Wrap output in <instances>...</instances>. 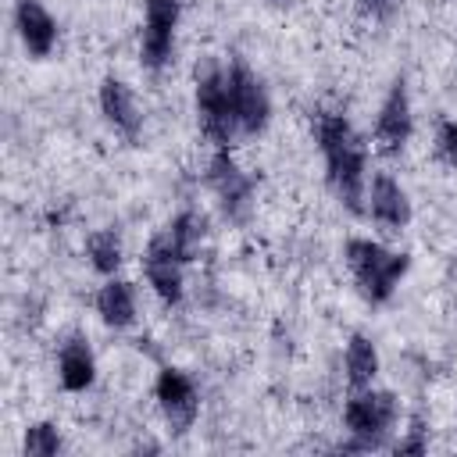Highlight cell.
Segmentation results:
<instances>
[{
    "instance_id": "cell-1",
    "label": "cell",
    "mask_w": 457,
    "mask_h": 457,
    "mask_svg": "<svg viewBox=\"0 0 457 457\" xmlns=\"http://www.w3.org/2000/svg\"><path fill=\"white\" fill-rule=\"evenodd\" d=\"M311 129L325 161V179L336 200L350 214H364V193H368V146L350 125L343 111L332 107H314L311 111Z\"/></svg>"
},
{
    "instance_id": "cell-2",
    "label": "cell",
    "mask_w": 457,
    "mask_h": 457,
    "mask_svg": "<svg viewBox=\"0 0 457 457\" xmlns=\"http://www.w3.org/2000/svg\"><path fill=\"white\" fill-rule=\"evenodd\" d=\"M343 261H346V268H350L361 296L368 303H375V307L393 300L400 278L411 268V257L407 253L389 250V246H382V243H375L368 236H350L343 243Z\"/></svg>"
},
{
    "instance_id": "cell-3",
    "label": "cell",
    "mask_w": 457,
    "mask_h": 457,
    "mask_svg": "<svg viewBox=\"0 0 457 457\" xmlns=\"http://www.w3.org/2000/svg\"><path fill=\"white\" fill-rule=\"evenodd\" d=\"M400 421V400L389 389H353L350 400L343 403V428H346V443L339 450H378L389 443L393 428Z\"/></svg>"
},
{
    "instance_id": "cell-4",
    "label": "cell",
    "mask_w": 457,
    "mask_h": 457,
    "mask_svg": "<svg viewBox=\"0 0 457 457\" xmlns=\"http://www.w3.org/2000/svg\"><path fill=\"white\" fill-rule=\"evenodd\" d=\"M196 121L200 132L214 143V146H228L239 136L236 125V111L228 100V82H225V64L221 61H204L196 64Z\"/></svg>"
},
{
    "instance_id": "cell-5",
    "label": "cell",
    "mask_w": 457,
    "mask_h": 457,
    "mask_svg": "<svg viewBox=\"0 0 457 457\" xmlns=\"http://www.w3.org/2000/svg\"><path fill=\"white\" fill-rule=\"evenodd\" d=\"M225 82H228V100H232L239 132L243 136H261L271 121V96H268L261 75L243 57H228Z\"/></svg>"
},
{
    "instance_id": "cell-6",
    "label": "cell",
    "mask_w": 457,
    "mask_h": 457,
    "mask_svg": "<svg viewBox=\"0 0 457 457\" xmlns=\"http://www.w3.org/2000/svg\"><path fill=\"white\" fill-rule=\"evenodd\" d=\"M207 189L214 193L221 214L236 225H243L253 211V179L236 164V157L228 154V146H214L211 161H207Z\"/></svg>"
},
{
    "instance_id": "cell-7",
    "label": "cell",
    "mask_w": 457,
    "mask_h": 457,
    "mask_svg": "<svg viewBox=\"0 0 457 457\" xmlns=\"http://www.w3.org/2000/svg\"><path fill=\"white\" fill-rule=\"evenodd\" d=\"M154 400L161 407V418L168 421V428L175 436H186L200 414V393H196V382L182 371V368H171L164 364L154 378Z\"/></svg>"
},
{
    "instance_id": "cell-8",
    "label": "cell",
    "mask_w": 457,
    "mask_h": 457,
    "mask_svg": "<svg viewBox=\"0 0 457 457\" xmlns=\"http://www.w3.org/2000/svg\"><path fill=\"white\" fill-rule=\"evenodd\" d=\"M179 0H143V32H139V61L146 71H161L175 50L179 29Z\"/></svg>"
},
{
    "instance_id": "cell-9",
    "label": "cell",
    "mask_w": 457,
    "mask_h": 457,
    "mask_svg": "<svg viewBox=\"0 0 457 457\" xmlns=\"http://www.w3.org/2000/svg\"><path fill=\"white\" fill-rule=\"evenodd\" d=\"M414 132V114H411V93H407V79L396 75L389 93L382 96V107L375 114V154L382 157H400L403 146L411 143Z\"/></svg>"
},
{
    "instance_id": "cell-10",
    "label": "cell",
    "mask_w": 457,
    "mask_h": 457,
    "mask_svg": "<svg viewBox=\"0 0 457 457\" xmlns=\"http://www.w3.org/2000/svg\"><path fill=\"white\" fill-rule=\"evenodd\" d=\"M182 271H186V261L175 257V250L161 239V232L150 236L146 253H143V275H146L150 289L157 293V300H161L164 307H179V303H182V296H186V278H182Z\"/></svg>"
},
{
    "instance_id": "cell-11",
    "label": "cell",
    "mask_w": 457,
    "mask_h": 457,
    "mask_svg": "<svg viewBox=\"0 0 457 457\" xmlns=\"http://www.w3.org/2000/svg\"><path fill=\"white\" fill-rule=\"evenodd\" d=\"M364 214L386 228V232H400L411 221V200L407 189L389 175V171H375L368 179V193H364Z\"/></svg>"
},
{
    "instance_id": "cell-12",
    "label": "cell",
    "mask_w": 457,
    "mask_h": 457,
    "mask_svg": "<svg viewBox=\"0 0 457 457\" xmlns=\"http://www.w3.org/2000/svg\"><path fill=\"white\" fill-rule=\"evenodd\" d=\"M96 100H100L104 121H107L125 143H139V136H143V111H139L132 89H129L118 75H104Z\"/></svg>"
},
{
    "instance_id": "cell-13",
    "label": "cell",
    "mask_w": 457,
    "mask_h": 457,
    "mask_svg": "<svg viewBox=\"0 0 457 457\" xmlns=\"http://www.w3.org/2000/svg\"><path fill=\"white\" fill-rule=\"evenodd\" d=\"M14 29L29 57H50L57 46V21L39 0H14Z\"/></svg>"
},
{
    "instance_id": "cell-14",
    "label": "cell",
    "mask_w": 457,
    "mask_h": 457,
    "mask_svg": "<svg viewBox=\"0 0 457 457\" xmlns=\"http://www.w3.org/2000/svg\"><path fill=\"white\" fill-rule=\"evenodd\" d=\"M57 378L68 393H86L96 382V357L89 350V339L71 332L57 346Z\"/></svg>"
},
{
    "instance_id": "cell-15",
    "label": "cell",
    "mask_w": 457,
    "mask_h": 457,
    "mask_svg": "<svg viewBox=\"0 0 457 457\" xmlns=\"http://www.w3.org/2000/svg\"><path fill=\"white\" fill-rule=\"evenodd\" d=\"M96 314L107 328L121 332V328H132L136 325V286L129 278H118L111 275L100 293H96Z\"/></svg>"
},
{
    "instance_id": "cell-16",
    "label": "cell",
    "mask_w": 457,
    "mask_h": 457,
    "mask_svg": "<svg viewBox=\"0 0 457 457\" xmlns=\"http://www.w3.org/2000/svg\"><path fill=\"white\" fill-rule=\"evenodd\" d=\"M204 236H207V218H204L196 207H182V211L161 228V239H164V243L175 250V257H182L186 264L200 253Z\"/></svg>"
},
{
    "instance_id": "cell-17",
    "label": "cell",
    "mask_w": 457,
    "mask_h": 457,
    "mask_svg": "<svg viewBox=\"0 0 457 457\" xmlns=\"http://www.w3.org/2000/svg\"><path fill=\"white\" fill-rule=\"evenodd\" d=\"M343 368H346V382H350V389H364V386H371L375 375H378V350H375V343H371L368 336L353 332L350 343H346V353H343Z\"/></svg>"
},
{
    "instance_id": "cell-18",
    "label": "cell",
    "mask_w": 457,
    "mask_h": 457,
    "mask_svg": "<svg viewBox=\"0 0 457 457\" xmlns=\"http://www.w3.org/2000/svg\"><path fill=\"white\" fill-rule=\"evenodd\" d=\"M86 257H89V268L96 271V275H118V268H121V239H118V232L114 228H96V232H89V239H86Z\"/></svg>"
},
{
    "instance_id": "cell-19",
    "label": "cell",
    "mask_w": 457,
    "mask_h": 457,
    "mask_svg": "<svg viewBox=\"0 0 457 457\" xmlns=\"http://www.w3.org/2000/svg\"><path fill=\"white\" fill-rule=\"evenodd\" d=\"M21 450L25 457H54L64 450V439H61V428L54 421H36L25 428L21 436Z\"/></svg>"
},
{
    "instance_id": "cell-20",
    "label": "cell",
    "mask_w": 457,
    "mask_h": 457,
    "mask_svg": "<svg viewBox=\"0 0 457 457\" xmlns=\"http://www.w3.org/2000/svg\"><path fill=\"white\" fill-rule=\"evenodd\" d=\"M432 150H436V161H439V164L457 168V121H453V118H443V121L436 125Z\"/></svg>"
},
{
    "instance_id": "cell-21",
    "label": "cell",
    "mask_w": 457,
    "mask_h": 457,
    "mask_svg": "<svg viewBox=\"0 0 457 457\" xmlns=\"http://www.w3.org/2000/svg\"><path fill=\"white\" fill-rule=\"evenodd\" d=\"M393 450H396V453H425V450H428V425H425V418H421V414H414V418H411L407 432L393 443Z\"/></svg>"
},
{
    "instance_id": "cell-22",
    "label": "cell",
    "mask_w": 457,
    "mask_h": 457,
    "mask_svg": "<svg viewBox=\"0 0 457 457\" xmlns=\"http://www.w3.org/2000/svg\"><path fill=\"white\" fill-rule=\"evenodd\" d=\"M361 7H364L368 14H375V18H386V14L396 7V0H361Z\"/></svg>"
},
{
    "instance_id": "cell-23",
    "label": "cell",
    "mask_w": 457,
    "mask_h": 457,
    "mask_svg": "<svg viewBox=\"0 0 457 457\" xmlns=\"http://www.w3.org/2000/svg\"><path fill=\"white\" fill-rule=\"evenodd\" d=\"M271 4H278V7H286V4H289V0H271Z\"/></svg>"
}]
</instances>
